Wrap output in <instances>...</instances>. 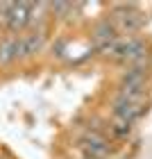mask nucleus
Masks as SVG:
<instances>
[{
	"instance_id": "obj_9",
	"label": "nucleus",
	"mask_w": 152,
	"mask_h": 159,
	"mask_svg": "<svg viewBox=\"0 0 152 159\" xmlns=\"http://www.w3.org/2000/svg\"><path fill=\"white\" fill-rule=\"evenodd\" d=\"M132 123H125V120H120V118H116L114 116V120H111V132H114V136H118V139H127L129 134H132Z\"/></svg>"
},
{
	"instance_id": "obj_8",
	"label": "nucleus",
	"mask_w": 152,
	"mask_h": 159,
	"mask_svg": "<svg viewBox=\"0 0 152 159\" xmlns=\"http://www.w3.org/2000/svg\"><path fill=\"white\" fill-rule=\"evenodd\" d=\"M43 48V34L41 32H30L20 37V57H34Z\"/></svg>"
},
{
	"instance_id": "obj_7",
	"label": "nucleus",
	"mask_w": 152,
	"mask_h": 159,
	"mask_svg": "<svg viewBox=\"0 0 152 159\" xmlns=\"http://www.w3.org/2000/svg\"><path fill=\"white\" fill-rule=\"evenodd\" d=\"M20 57V39L18 37H7L5 41H0V66L16 61Z\"/></svg>"
},
{
	"instance_id": "obj_3",
	"label": "nucleus",
	"mask_w": 152,
	"mask_h": 159,
	"mask_svg": "<svg viewBox=\"0 0 152 159\" xmlns=\"http://www.w3.org/2000/svg\"><path fill=\"white\" fill-rule=\"evenodd\" d=\"M143 100H129V98H123V96H116L114 100V116L125 120V123H134L143 116Z\"/></svg>"
},
{
	"instance_id": "obj_10",
	"label": "nucleus",
	"mask_w": 152,
	"mask_h": 159,
	"mask_svg": "<svg viewBox=\"0 0 152 159\" xmlns=\"http://www.w3.org/2000/svg\"><path fill=\"white\" fill-rule=\"evenodd\" d=\"M84 159H102V157H84Z\"/></svg>"
},
{
	"instance_id": "obj_5",
	"label": "nucleus",
	"mask_w": 152,
	"mask_h": 159,
	"mask_svg": "<svg viewBox=\"0 0 152 159\" xmlns=\"http://www.w3.org/2000/svg\"><path fill=\"white\" fill-rule=\"evenodd\" d=\"M5 23L11 32H20L25 25H30V2H11Z\"/></svg>"
},
{
	"instance_id": "obj_6",
	"label": "nucleus",
	"mask_w": 152,
	"mask_h": 159,
	"mask_svg": "<svg viewBox=\"0 0 152 159\" xmlns=\"http://www.w3.org/2000/svg\"><path fill=\"white\" fill-rule=\"evenodd\" d=\"M116 39H118V34H116V27L111 20H100L96 25V30H93V41H96V46L100 50H107Z\"/></svg>"
},
{
	"instance_id": "obj_2",
	"label": "nucleus",
	"mask_w": 152,
	"mask_h": 159,
	"mask_svg": "<svg viewBox=\"0 0 152 159\" xmlns=\"http://www.w3.org/2000/svg\"><path fill=\"white\" fill-rule=\"evenodd\" d=\"M111 23L116 27V32H123L125 37H134V32H139L143 27V16L134 5H120L114 9Z\"/></svg>"
},
{
	"instance_id": "obj_4",
	"label": "nucleus",
	"mask_w": 152,
	"mask_h": 159,
	"mask_svg": "<svg viewBox=\"0 0 152 159\" xmlns=\"http://www.w3.org/2000/svg\"><path fill=\"white\" fill-rule=\"evenodd\" d=\"M79 146L84 150V157H102V159H107L109 157V150H111L109 139L102 136L100 132H89L86 136H82Z\"/></svg>"
},
{
	"instance_id": "obj_1",
	"label": "nucleus",
	"mask_w": 152,
	"mask_h": 159,
	"mask_svg": "<svg viewBox=\"0 0 152 159\" xmlns=\"http://www.w3.org/2000/svg\"><path fill=\"white\" fill-rule=\"evenodd\" d=\"M145 80H148L145 66L143 64H134L120 80L118 96L129 98V100H143V96H145Z\"/></svg>"
}]
</instances>
